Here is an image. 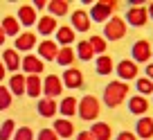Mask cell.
<instances>
[{
  "label": "cell",
  "mask_w": 153,
  "mask_h": 140,
  "mask_svg": "<svg viewBox=\"0 0 153 140\" xmlns=\"http://www.w3.org/2000/svg\"><path fill=\"white\" fill-rule=\"evenodd\" d=\"M128 84L126 82H120V79H115V82H108V86L104 88V104L108 109H115L120 106L122 102L128 97Z\"/></svg>",
  "instance_id": "obj_1"
},
{
  "label": "cell",
  "mask_w": 153,
  "mask_h": 140,
  "mask_svg": "<svg viewBox=\"0 0 153 140\" xmlns=\"http://www.w3.org/2000/svg\"><path fill=\"white\" fill-rule=\"evenodd\" d=\"M101 113V102L99 97L95 95H83L81 100H79V106H76V115L81 118L83 122H92L97 120Z\"/></svg>",
  "instance_id": "obj_2"
},
{
  "label": "cell",
  "mask_w": 153,
  "mask_h": 140,
  "mask_svg": "<svg viewBox=\"0 0 153 140\" xmlns=\"http://www.w3.org/2000/svg\"><path fill=\"white\" fill-rule=\"evenodd\" d=\"M120 7V2H115V0H101V2H95L90 7V20L95 23H108V16L113 14L115 9Z\"/></svg>",
  "instance_id": "obj_3"
},
{
  "label": "cell",
  "mask_w": 153,
  "mask_h": 140,
  "mask_svg": "<svg viewBox=\"0 0 153 140\" xmlns=\"http://www.w3.org/2000/svg\"><path fill=\"white\" fill-rule=\"evenodd\" d=\"M124 34H126V20L122 16H113V18H108V23H104V39L120 41Z\"/></svg>",
  "instance_id": "obj_4"
},
{
  "label": "cell",
  "mask_w": 153,
  "mask_h": 140,
  "mask_svg": "<svg viewBox=\"0 0 153 140\" xmlns=\"http://www.w3.org/2000/svg\"><path fill=\"white\" fill-rule=\"evenodd\" d=\"M131 54H133V61H135V63H151V57H153V45L149 43L146 39L135 41V43L131 45Z\"/></svg>",
  "instance_id": "obj_5"
},
{
  "label": "cell",
  "mask_w": 153,
  "mask_h": 140,
  "mask_svg": "<svg viewBox=\"0 0 153 140\" xmlns=\"http://www.w3.org/2000/svg\"><path fill=\"white\" fill-rule=\"evenodd\" d=\"M115 73H117L120 82H126V84H128L131 79H137L140 77L137 63H135L133 59H124V61H120L117 66H115Z\"/></svg>",
  "instance_id": "obj_6"
},
{
  "label": "cell",
  "mask_w": 153,
  "mask_h": 140,
  "mask_svg": "<svg viewBox=\"0 0 153 140\" xmlns=\"http://www.w3.org/2000/svg\"><path fill=\"white\" fill-rule=\"evenodd\" d=\"M63 93V82L59 75H48L43 79V95L50 97V100H56L59 95Z\"/></svg>",
  "instance_id": "obj_7"
},
{
  "label": "cell",
  "mask_w": 153,
  "mask_h": 140,
  "mask_svg": "<svg viewBox=\"0 0 153 140\" xmlns=\"http://www.w3.org/2000/svg\"><path fill=\"white\" fill-rule=\"evenodd\" d=\"M126 23L131 25V27H142V25L149 23V11L144 5L140 7H131L128 11H126Z\"/></svg>",
  "instance_id": "obj_8"
},
{
  "label": "cell",
  "mask_w": 153,
  "mask_h": 140,
  "mask_svg": "<svg viewBox=\"0 0 153 140\" xmlns=\"http://www.w3.org/2000/svg\"><path fill=\"white\" fill-rule=\"evenodd\" d=\"M61 82H63V88H81L83 86V73L79 68L70 66L68 70H63Z\"/></svg>",
  "instance_id": "obj_9"
},
{
  "label": "cell",
  "mask_w": 153,
  "mask_h": 140,
  "mask_svg": "<svg viewBox=\"0 0 153 140\" xmlns=\"http://www.w3.org/2000/svg\"><path fill=\"white\" fill-rule=\"evenodd\" d=\"M20 70H25L27 75H41L45 70V63L36 54H27V57L20 59Z\"/></svg>",
  "instance_id": "obj_10"
},
{
  "label": "cell",
  "mask_w": 153,
  "mask_h": 140,
  "mask_svg": "<svg viewBox=\"0 0 153 140\" xmlns=\"http://www.w3.org/2000/svg\"><path fill=\"white\" fill-rule=\"evenodd\" d=\"M36 50H38V59H43V61H54L56 54H59V43L52 41V39H45V41H41V43L36 45Z\"/></svg>",
  "instance_id": "obj_11"
},
{
  "label": "cell",
  "mask_w": 153,
  "mask_h": 140,
  "mask_svg": "<svg viewBox=\"0 0 153 140\" xmlns=\"http://www.w3.org/2000/svg\"><path fill=\"white\" fill-rule=\"evenodd\" d=\"M36 48V34L34 32H20L18 36H16V52H29V50Z\"/></svg>",
  "instance_id": "obj_12"
},
{
  "label": "cell",
  "mask_w": 153,
  "mask_h": 140,
  "mask_svg": "<svg viewBox=\"0 0 153 140\" xmlns=\"http://www.w3.org/2000/svg\"><path fill=\"white\" fill-rule=\"evenodd\" d=\"M151 109V104H149V100L144 95H133L128 97V111L133 113V115H146V111Z\"/></svg>",
  "instance_id": "obj_13"
},
{
  "label": "cell",
  "mask_w": 153,
  "mask_h": 140,
  "mask_svg": "<svg viewBox=\"0 0 153 140\" xmlns=\"http://www.w3.org/2000/svg\"><path fill=\"white\" fill-rule=\"evenodd\" d=\"M25 95H29V97L43 95V79L38 77V75H27L25 77Z\"/></svg>",
  "instance_id": "obj_14"
},
{
  "label": "cell",
  "mask_w": 153,
  "mask_h": 140,
  "mask_svg": "<svg viewBox=\"0 0 153 140\" xmlns=\"http://www.w3.org/2000/svg\"><path fill=\"white\" fill-rule=\"evenodd\" d=\"M36 111H38V115H41V118H54L59 113V104H56V100L41 97L38 104H36Z\"/></svg>",
  "instance_id": "obj_15"
},
{
  "label": "cell",
  "mask_w": 153,
  "mask_h": 140,
  "mask_svg": "<svg viewBox=\"0 0 153 140\" xmlns=\"http://www.w3.org/2000/svg\"><path fill=\"white\" fill-rule=\"evenodd\" d=\"M135 136L142 140H149L153 138V118L149 115H142L137 122H135Z\"/></svg>",
  "instance_id": "obj_16"
},
{
  "label": "cell",
  "mask_w": 153,
  "mask_h": 140,
  "mask_svg": "<svg viewBox=\"0 0 153 140\" xmlns=\"http://www.w3.org/2000/svg\"><path fill=\"white\" fill-rule=\"evenodd\" d=\"M36 29H38V34H43V36H50V34H56V29H59V23H56V18L54 16H41V18L36 20Z\"/></svg>",
  "instance_id": "obj_17"
},
{
  "label": "cell",
  "mask_w": 153,
  "mask_h": 140,
  "mask_svg": "<svg viewBox=\"0 0 153 140\" xmlns=\"http://www.w3.org/2000/svg\"><path fill=\"white\" fill-rule=\"evenodd\" d=\"M2 63H5V70H11V73H18L20 68V54L16 52L14 48H7L5 52H2Z\"/></svg>",
  "instance_id": "obj_18"
},
{
  "label": "cell",
  "mask_w": 153,
  "mask_h": 140,
  "mask_svg": "<svg viewBox=\"0 0 153 140\" xmlns=\"http://www.w3.org/2000/svg\"><path fill=\"white\" fill-rule=\"evenodd\" d=\"M52 129L56 131V136H59V138H63V140L72 138V133H74V124H72L68 118H59V120H54Z\"/></svg>",
  "instance_id": "obj_19"
},
{
  "label": "cell",
  "mask_w": 153,
  "mask_h": 140,
  "mask_svg": "<svg viewBox=\"0 0 153 140\" xmlns=\"http://www.w3.org/2000/svg\"><path fill=\"white\" fill-rule=\"evenodd\" d=\"M70 27L76 29V32H88V29H90V16L83 9H76L74 14H72V25Z\"/></svg>",
  "instance_id": "obj_20"
},
{
  "label": "cell",
  "mask_w": 153,
  "mask_h": 140,
  "mask_svg": "<svg viewBox=\"0 0 153 140\" xmlns=\"http://www.w3.org/2000/svg\"><path fill=\"white\" fill-rule=\"evenodd\" d=\"M76 106H79V100H76V97H72V95L70 97H63L61 104H59V113L70 120V118L76 115Z\"/></svg>",
  "instance_id": "obj_21"
},
{
  "label": "cell",
  "mask_w": 153,
  "mask_h": 140,
  "mask_svg": "<svg viewBox=\"0 0 153 140\" xmlns=\"http://www.w3.org/2000/svg\"><path fill=\"white\" fill-rule=\"evenodd\" d=\"M74 29L70 27V25H59V29H56V34H54V41L56 43H61L63 48H68V45L74 41Z\"/></svg>",
  "instance_id": "obj_22"
},
{
  "label": "cell",
  "mask_w": 153,
  "mask_h": 140,
  "mask_svg": "<svg viewBox=\"0 0 153 140\" xmlns=\"http://www.w3.org/2000/svg\"><path fill=\"white\" fill-rule=\"evenodd\" d=\"M18 23L25 25V27H32V25L36 23V9H34V5H20V9H18Z\"/></svg>",
  "instance_id": "obj_23"
},
{
  "label": "cell",
  "mask_w": 153,
  "mask_h": 140,
  "mask_svg": "<svg viewBox=\"0 0 153 140\" xmlns=\"http://www.w3.org/2000/svg\"><path fill=\"white\" fill-rule=\"evenodd\" d=\"M90 133L95 140H110L113 138V129H110L108 122H95L90 127Z\"/></svg>",
  "instance_id": "obj_24"
},
{
  "label": "cell",
  "mask_w": 153,
  "mask_h": 140,
  "mask_svg": "<svg viewBox=\"0 0 153 140\" xmlns=\"http://www.w3.org/2000/svg\"><path fill=\"white\" fill-rule=\"evenodd\" d=\"M95 70H97V75H110V73H115V61L108 54H99L95 61Z\"/></svg>",
  "instance_id": "obj_25"
},
{
  "label": "cell",
  "mask_w": 153,
  "mask_h": 140,
  "mask_svg": "<svg viewBox=\"0 0 153 140\" xmlns=\"http://www.w3.org/2000/svg\"><path fill=\"white\" fill-rule=\"evenodd\" d=\"M54 61H56L59 66H63V68H70V66H74V61H76V52H72L70 45H68V48H59V54H56Z\"/></svg>",
  "instance_id": "obj_26"
},
{
  "label": "cell",
  "mask_w": 153,
  "mask_h": 140,
  "mask_svg": "<svg viewBox=\"0 0 153 140\" xmlns=\"http://www.w3.org/2000/svg\"><path fill=\"white\" fill-rule=\"evenodd\" d=\"M48 11H50V16H54V18H59V16H68V11H70V2H68V0H52V2H48Z\"/></svg>",
  "instance_id": "obj_27"
},
{
  "label": "cell",
  "mask_w": 153,
  "mask_h": 140,
  "mask_svg": "<svg viewBox=\"0 0 153 140\" xmlns=\"http://www.w3.org/2000/svg\"><path fill=\"white\" fill-rule=\"evenodd\" d=\"M0 27H2V32H5L7 36H18L20 34V23H18L16 16H5L2 23H0Z\"/></svg>",
  "instance_id": "obj_28"
},
{
  "label": "cell",
  "mask_w": 153,
  "mask_h": 140,
  "mask_svg": "<svg viewBox=\"0 0 153 140\" xmlns=\"http://www.w3.org/2000/svg\"><path fill=\"white\" fill-rule=\"evenodd\" d=\"M25 77L27 75H20V73H16V75H11L9 77V91H11V95H25Z\"/></svg>",
  "instance_id": "obj_29"
},
{
  "label": "cell",
  "mask_w": 153,
  "mask_h": 140,
  "mask_svg": "<svg viewBox=\"0 0 153 140\" xmlns=\"http://www.w3.org/2000/svg\"><path fill=\"white\" fill-rule=\"evenodd\" d=\"M135 91H137V95H153V82L149 77H137L135 79Z\"/></svg>",
  "instance_id": "obj_30"
},
{
  "label": "cell",
  "mask_w": 153,
  "mask_h": 140,
  "mask_svg": "<svg viewBox=\"0 0 153 140\" xmlns=\"http://www.w3.org/2000/svg\"><path fill=\"white\" fill-rule=\"evenodd\" d=\"M74 52H76V59H81V61H90V59L95 57V52H92V48H90L88 41H79Z\"/></svg>",
  "instance_id": "obj_31"
},
{
  "label": "cell",
  "mask_w": 153,
  "mask_h": 140,
  "mask_svg": "<svg viewBox=\"0 0 153 140\" xmlns=\"http://www.w3.org/2000/svg\"><path fill=\"white\" fill-rule=\"evenodd\" d=\"M16 131V122L14 120H5L0 124V140H11Z\"/></svg>",
  "instance_id": "obj_32"
},
{
  "label": "cell",
  "mask_w": 153,
  "mask_h": 140,
  "mask_svg": "<svg viewBox=\"0 0 153 140\" xmlns=\"http://www.w3.org/2000/svg\"><path fill=\"white\" fill-rule=\"evenodd\" d=\"M88 43H90V48H92V52H95V54L106 52V39H104V36H99V34H92L90 39H88Z\"/></svg>",
  "instance_id": "obj_33"
},
{
  "label": "cell",
  "mask_w": 153,
  "mask_h": 140,
  "mask_svg": "<svg viewBox=\"0 0 153 140\" xmlns=\"http://www.w3.org/2000/svg\"><path fill=\"white\" fill-rule=\"evenodd\" d=\"M11 106V91L0 84V111H7Z\"/></svg>",
  "instance_id": "obj_34"
},
{
  "label": "cell",
  "mask_w": 153,
  "mask_h": 140,
  "mask_svg": "<svg viewBox=\"0 0 153 140\" xmlns=\"http://www.w3.org/2000/svg\"><path fill=\"white\" fill-rule=\"evenodd\" d=\"M11 140H34V131L32 127H18L14 131V138Z\"/></svg>",
  "instance_id": "obj_35"
},
{
  "label": "cell",
  "mask_w": 153,
  "mask_h": 140,
  "mask_svg": "<svg viewBox=\"0 0 153 140\" xmlns=\"http://www.w3.org/2000/svg\"><path fill=\"white\" fill-rule=\"evenodd\" d=\"M36 140H59V136H56L54 129H41L38 136H36Z\"/></svg>",
  "instance_id": "obj_36"
},
{
  "label": "cell",
  "mask_w": 153,
  "mask_h": 140,
  "mask_svg": "<svg viewBox=\"0 0 153 140\" xmlns=\"http://www.w3.org/2000/svg\"><path fill=\"white\" fill-rule=\"evenodd\" d=\"M115 140H137V136H135V133H131V131H120Z\"/></svg>",
  "instance_id": "obj_37"
},
{
  "label": "cell",
  "mask_w": 153,
  "mask_h": 140,
  "mask_svg": "<svg viewBox=\"0 0 153 140\" xmlns=\"http://www.w3.org/2000/svg\"><path fill=\"white\" fill-rule=\"evenodd\" d=\"M76 140H95V138H92L90 131H79V133H76Z\"/></svg>",
  "instance_id": "obj_38"
},
{
  "label": "cell",
  "mask_w": 153,
  "mask_h": 140,
  "mask_svg": "<svg viewBox=\"0 0 153 140\" xmlns=\"http://www.w3.org/2000/svg\"><path fill=\"white\" fill-rule=\"evenodd\" d=\"M34 9H48V2H45V0H34Z\"/></svg>",
  "instance_id": "obj_39"
},
{
  "label": "cell",
  "mask_w": 153,
  "mask_h": 140,
  "mask_svg": "<svg viewBox=\"0 0 153 140\" xmlns=\"http://www.w3.org/2000/svg\"><path fill=\"white\" fill-rule=\"evenodd\" d=\"M146 77L153 82V63H146Z\"/></svg>",
  "instance_id": "obj_40"
},
{
  "label": "cell",
  "mask_w": 153,
  "mask_h": 140,
  "mask_svg": "<svg viewBox=\"0 0 153 140\" xmlns=\"http://www.w3.org/2000/svg\"><path fill=\"white\" fill-rule=\"evenodd\" d=\"M5 75H7V70H5V63L0 61V84H2V79H5Z\"/></svg>",
  "instance_id": "obj_41"
},
{
  "label": "cell",
  "mask_w": 153,
  "mask_h": 140,
  "mask_svg": "<svg viewBox=\"0 0 153 140\" xmlns=\"http://www.w3.org/2000/svg\"><path fill=\"white\" fill-rule=\"evenodd\" d=\"M5 41H7V34L2 32V27H0V45H5Z\"/></svg>",
  "instance_id": "obj_42"
},
{
  "label": "cell",
  "mask_w": 153,
  "mask_h": 140,
  "mask_svg": "<svg viewBox=\"0 0 153 140\" xmlns=\"http://www.w3.org/2000/svg\"><path fill=\"white\" fill-rule=\"evenodd\" d=\"M146 11H149V18H153V2H151L149 7H146Z\"/></svg>",
  "instance_id": "obj_43"
}]
</instances>
